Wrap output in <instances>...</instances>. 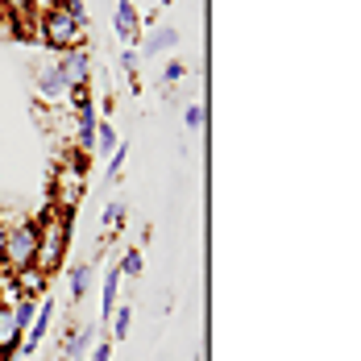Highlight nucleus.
I'll use <instances>...</instances> for the list:
<instances>
[{"mask_svg": "<svg viewBox=\"0 0 361 361\" xmlns=\"http://www.w3.org/2000/svg\"><path fill=\"white\" fill-rule=\"evenodd\" d=\"M71 224H75V208H59V216L50 224H42V245H37V266L46 274L63 270L67 250H71Z\"/></svg>", "mask_w": 361, "mask_h": 361, "instance_id": "1", "label": "nucleus"}, {"mask_svg": "<svg viewBox=\"0 0 361 361\" xmlns=\"http://www.w3.org/2000/svg\"><path fill=\"white\" fill-rule=\"evenodd\" d=\"M83 25L75 21V17H67L63 8H46L42 17H37V42L46 46V50H59V54H67V50H79L83 46Z\"/></svg>", "mask_w": 361, "mask_h": 361, "instance_id": "2", "label": "nucleus"}, {"mask_svg": "<svg viewBox=\"0 0 361 361\" xmlns=\"http://www.w3.org/2000/svg\"><path fill=\"white\" fill-rule=\"evenodd\" d=\"M37 245H42V228L34 224V216L8 224V237H4V274L21 270V266H37Z\"/></svg>", "mask_w": 361, "mask_h": 361, "instance_id": "3", "label": "nucleus"}, {"mask_svg": "<svg viewBox=\"0 0 361 361\" xmlns=\"http://www.w3.org/2000/svg\"><path fill=\"white\" fill-rule=\"evenodd\" d=\"M8 283L17 290V299H46V283H50V274L42 270V266H21V270H8Z\"/></svg>", "mask_w": 361, "mask_h": 361, "instance_id": "4", "label": "nucleus"}, {"mask_svg": "<svg viewBox=\"0 0 361 361\" xmlns=\"http://www.w3.org/2000/svg\"><path fill=\"white\" fill-rule=\"evenodd\" d=\"M54 67H59V75H63L67 87H87V79H92V54L79 46V50H67Z\"/></svg>", "mask_w": 361, "mask_h": 361, "instance_id": "5", "label": "nucleus"}, {"mask_svg": "<svg viewBox=\"0 0 361 361\" xmlns=\"http://www.w3.org/2000/svg\"><path fill=\"white\" fill-rule=\"evenodd\" d=\"M67 96H71V87L63 83L59 67L37 71V100H42V104H67Z\"/></svg>", "mask_w": 361, "mask_h": 361, "instance_id": "6", "label": "nucleus"}, {"mask_svg": "<svg viewBox=\"0 0 361 361\" xmlns=\"http://www.w3.org/2000/svg\"><path fill=\"white\" fill-rule=\"evenodd\" d=\"M50 320H54V299L46 295V299L37 303V316H34V324L25 328V341H21V353H34L37 345H42V336H46V328H50Z\"/></svg>", "mask_w": 361, "mask_h": 361, "instance_id": "7", "label": "nucleus"}, {"mask_svg": "<svg viewBox=\"0 0 361 361\" xmlns=\"http://www.w3.org/2000/svg\"><path fill=\"white\" fill-rule=\"evenodd\" d=\"M112 30L121 42H137V30H142V21H137V4L133 0H116V17H112Z\"/></svg>", "mask_w": 361, "mask_h": 361, "instance_id": "8", "label": "nucleus"}, {"mask_svg": "<svg viewBox=\"0 0 361 361\" xmlns=\"http://www.w3.org/2000/svg\"><path fill=\"white\" fill-rule=\"evenodd\" d=\"M116 295H121V270H116V262L109 266V274H104V290H100V320L109 324L112 312H116Z\"/></svg>", "mask_w": 361, "mask_h": 361, "instance_id": "9", "label": "nucleus"}, {"mask_svg": "<svg viewBox=\"0 0 361 361\" xmlns=\"http://www.w3.org/2000/svg\"><path fill=\"white\" fill-rule=\"evenodd\" d=\"M21 341H25V332H21L17 320H13V307H0V349L21 353Z\"/></svg>", "mask_w": 361, "mask_h": 361, "instance_id": "10", "label": "nucleus"}, {"mask_svg": "<svg viewBox=\"0 0 361 361\" xmlns=\"http://www.w3.org/2000/svg\"><path fill=\"white\" fill-rule=\"evenodd\" d=\"M87 341H92V328L71 324V328H67V341H63V361H83Z\"/></svg>", "mask_w": 361, "mask_h": 361, "instance_id": "11", "label": "nucleus"}, {"mask_svg": "<svg viewBox=\"0 0 361 361\" xmlns=\"http://www.w3.org/2000/svg\"><path fill=\"white\" fill-rule=\"evenodd\" d=\"M175 42H179V30H175V25H162V30H158L154 37H145V59H154V54L171 50Z\"/></svg>", "mask_w": 361, "mask_h": 361, "instance_id": "12", "label": "nucleus"}, {"mask_svg": "<svg viewBox=\"0 0 361 361\" xmlns=\"http://www.w3.org/2000/svg\"><path fill=\"white\" fill-rule=\"evenodd\" d=\"M116 270H121V279H142L145 253L142 250H125V253H121V262H116Z\"/></svg>", "mask_w": 361, "mask_h": 361, "instance_id": "13", "label": "nucleus"}, {"mask_svg": "<svg viewBox=\"0 0 361 361\" xmlns=\"http://www.w3.org/2000/svg\"><path fill=\"white\" fill-rule=\"evenodd\" d=\"M87 290H92V266L83 262V266H75V270H71V299H75V303H83V299H87Z\"/></svg>", "mask_w": 361, "mask_h": 361, "instance_id": "14", "label": "nucleus"}, {"mask_svg": "<svg viewBox=\"0 0 361 361\" xmlns=\"http://www.w3.org/2000/svg\"><path fill=\"white\" fill-rule=\"evenodd\" d=\"M116 142H121V137H116L112 121H100V125H96V145H92V149H96L100 158H109L112 149H116Z\"/></svg>", "mask_w": 361, "mask_h": 361, "instance_id": "15", "label": "nucleus"}, {"mask_svg": "<svg viewBox=\"0 0 361 361\" xmlns=\"http://www.w3.org/2000/svg\"><path fill=\"white\" fill-rule=\"evenodd\" d=\"M34 316H37V299H17V303H13V320H17L21 332L34 324Z\"/></svg>", "mask_w": 361, "mask_h": 361, "instance_id": "16", "label": "nucleus"}, {"mask_svg": "<svg viewBox=\"0 0 361 361\" xmlns=\"http://www.w3.org/2000/svg\"><path fill=\"white\" fill-rule=\"evenodd\" d=\"M129 320H133V312H129V307H116V312H112V341H125V336H129Z\"/></svg>", "mask_w": 361, "mask_h": 361, "instance_id": "17", "label": "nucleus"}, {"mask_svg": "<svg viewBox=\"0 0 361 361\" xmlns=\"http://www.w3.org/2000/svg\"><path fill=\"white\" fill-rule=\"evenodd\" d=\"M121 228H125V204H109V208H104V233L116 237Z\"/></svg>", "mask_w": 361, "mask_h": 361, "instance_id": "18", "label": "nucleus"}, {"mask_svg": "<svg viewBox=\"0 0 361 361\" xmlns=\"http://www.w3.org/2000/svg\"><path fill=\"white\" fill-rule=\"evenodd\" d=\"M125 158H129V145L116 142V149H112V162H109V175H121V171H125Z\"/></svg>", "mask_w": 361, "mask_h": 361, "instance_id": "19", "label": "nucleus"}, {"mask_svg": "<svg viewBox=\"0 0 361 361\" xmlns=\"http://www.w3.org/2000/svg\"><path fill=\"white\" fill-rule=\"evenodd\" d=\"M183 75H187V63L171 59V63H166V71H162V83H175V79H183Z\"/></svg>", "mask_w": 361, "mask_h": 361, "instance_id": "20", "label": "nucleus"}, {"mask_svg": "<svg viewBox=\"0 0 361 361\" xmlns=\"http://www.w3.org/2000/svg\"><path fill=\"white\" fill-rule=\"evenodd\" d=\"M183 125H187V129H200V125H204V104H191V109L183 112Z\"/></svg>", "mask_w": 361, "mask_h": 361, "instance_id": "21", "label": "nucleus"}, {"mask_svg": "<svg viewBox=\"0 0 361 361\" xmlns=\"http://www.w3.org/2000/svg\"><path fill=\"white\" fill-rule=\"evenodd\" d=\"M87 361H112V341H100L96 349H92V357Z\"/></svg>", "mask_w": 361, "mask_h": 361, "instance_id": "22", "label": "nucleus"}, {"mask_svg": "<svg viewBox=\"0 0 361 361\" xmlns=\"http://www.w3.org/2000/svg\"><path fill=\"white\" fill-rule=\"evenodd\" d=\"M4 237H8V220L0 216V274H4Z\"/></svg>", "mask_w": 361, "mask_h": 361, "instance_id": "23", "label": "nucleus"}, {"mask_svg": "<svg viewBox=\"0 0 361 361\" xmlns=\"http://www.w3.org/2000/svg\"><path fill=\"white\" fill-rule=\"evenodd\" d=\"M121 67H125V71H133V67H137V54H133V50H125V54H121Z\"/></svg>", "mask_w": 361, "mask_h": 361, "instance_id": "24", "label": "nucleus"}, {"mask_svg": "<svg viewBox=\"0 0 361 361\" xmlns=\"http://www.w3.org/2000/svg\"><path fill=\"white\" fill-rule=\"evenodd\" d=\"M17 353H8V349H0V361H13Z\"/></svg>", "mask_w": 361, "mask_h": 361, "instance_id": "25", "label": "nucleus"}]
</instances>
